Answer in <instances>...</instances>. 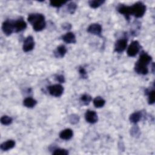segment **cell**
I'll use <instances>...</instances> for the list:
<instances>
[{"mask_svg":"<svg viewBox=\"0 0 155 155\" xmlns=\"http://www.w3.org/2000/svg\"><path fill=\"white\" fill-rule=\"evenodd\" d=\"M15 145V142L13 140H8L1 143L0 148L3 151H7L13 148Z\"/></svg>","mask_w":155,"mask_h":155,"instance_id":"15","label":"cell"},{"mask_svg":"<svg viewBox=\"0 0 155 155\" xmlns=\"http://www.w3.org/2000/svg\"><path fill=\"white\" fill-rule=\"evenodd\" d=\"M62 28L64 30H70L71 28V25L69 23H64L62 25Z\"/></svg>","mask_w":155,"mask_h":155,"instance_id":"30","label":"cell"},{"mask_svg":"<svg viewBox=\"0 0 155 155\" xmlns=\"http://www.w3.org/2000/svg\"><path fill=\"white\" fill-rule=\"evenodd\" d=\"M105 2L104 0H91L88 1L89 5L93 8H96L100 7Z\"/></svg>","mask_w":155,"mask_h":155,"instance_id":"20","label":"cell"},{"mask_svg":"<svg viewBox=\"0 0 155 155\" xmlns=\"http://www.w3.org/2000/svg\"><path fill=\"white\" fill-rule=\"evenodd\" d=\"M2 29L5 35L10 36L13 31H15L14 22L8 20L4 21L2 25Z\"/></svg>","mask_w":155,"mask_h":155,"instance_id":"6","label":"cell"},{"mask_svg":"<svg viewBox=\"0 0 155 155\" xmlns=\"http://www.w3.org/2000/svg\"><path fill=\"white\" fill-rule=\"evenodd\" d=\"M68 154V151L67 150L62 149V148L55 149L53 152V154H56V155H67Z\"/></svg>","mask_w":155,"mask_h":155,"instance_id":"24","label":"cell"},{"mask_svg":"<svg viewBox=\"0 0 155 155\" xmlns=\"http://www.w3.org/2000/svg\"><path fill=\"white\" fill-rule=\"evenodd\" d=\"M66 53H67L66 47L64 45H62L57 47V48L54 52V54L56 58H62L65 56Z\"/></svg>","mask_w":155,"mask_h":155,"instance_id":"16","label":"cell"},{"mask_svg":"<svg viewBox=\"0 0 155 155\" xmlns=\"http://www.w3.org/2000/svg\"><path fill=\"white\" fill-rule=\"evenodd\" d=\"M35 47V41L31 36H28L24 41L23 44V50L25 52H28L33 49Z\"/></svg>","mask_w":155,"mask_h":155,"instance_id":"7","label":"cell"},{"mask_svg":"<svg viewBox=\"0 0 155 155\" xmlns=\"http://www.w3.org/2000/svg\"><path fill=\"white\" fill-rule=\"evenodd\" d=\"M28 21L33 25V29L36 31L42 30L46 25L45 17L40 13L30 14L27 18Z\"/></svg>","mask_w":155,"mask_h":155,"instance_id":"2","label":"cell"},{"mask_svg":"<svg viewBox=\"0 0 155 155\" xmlns=\"http://www.w3.org/2000/svg\"><path fill=\"white\" fill-rule=\"evenodd\" d=\"M117 11L120 14L124 15L127 20H128L130 19V16L131 15L130 6H127V5H125L124 4H121L117 7Z\"/></svg>","mask_w":155,"mask_h":155,"instance_id":"11","label":"cell"},{"mask_svg":"<svg viewBox=\"0 0 155 155\" xmlns=\"http://www.w3.org/2000/svg\"><path fill=\"white\" fill-rule=\"evenodd\" d=\"M91 97L87 94H84L81 97V101L85 105H88L91 102Z\"/></svg>","mask_w":155,"mask_h":155,"instance_id":"22","label":"cell"},{"mask_svg":"<svg viewBox=\"0 0 155 155\" xmlns=\"http://www.w3.org/2000/svg\"><path fill=\"white\" fill-rule=\"evenodd\" d=\"M85 118L86 121L90 124H94L98 119L97 113L93 110H87L85 114Z\"/></svg>","mask_w":155,"mask_h":155,"instance_id":"9","label":"cell"},{"mask_svg":"<svg viewBox=\"0 0 155 155\" xmlns=\"http://www.w3.org/2000/svg\"><path fill=\"white\" fill-rule=\"evenodd\" d=\"M140 50V45L138 41H133L127 49V54L130 57L135 56Z\"/></svg>","mask_w":155,"mask_h":155,"instance_id":"5","label":"cell"},{"mask_svg":"<svg viewBox=\"0 0 155 155\" xmlns=\"http://www.w3.org/2000/svg\"><path fill=\"white\" fill-rule=\"evenodd\" d=\"M14 22V28L15 32H19L27 27V24L26 22L22 20V19H18L17 21H15Z\"/></svg>","mask_w":155,"mask_h":155,"instance_id":"12","label":"cell"},{"mask_svg":"<svg viewBox=\"0 0 155 155\" xmlns=\"http://www.w3.org/2000/svg\"><path fill=\"white\" fill-rule=\"evenodd\" d=\"M87 31L91 34L101 36L102 33V27L100 24L97 23L91 24L87 28Z\"/></svg>","mask_w":155,"mask_h":155,"instance_id":"10","label":"cell"},{"mask_svg":"<svg viewBox=\"0 0 155 155\" xmlns=\"http://www.w3.org/2000/svg\"><path fill=\"white\" fill-rule=\"evenodd\" d=\"M151 60V56H150L148 53L142 51L140 54L138 61L135 64V71L140 74H147L148 73V65Z\"/></svg>","mask_w":155,"mask_h":155,"instance_id":"1","label":"cell"},{"mask_svg":"<svg viewBox=\"0 0 155 155\" xmlns=\"http://www.w3.org/2000/svg\"><path fill=\"white\" fill-rule=\"evenodd\" d=\"M79 120V118L78 116L75 115V114L71 115L69 119L70 122L71 124H76L77 122H78Z\"/></svg>","mask_w":155,"mask_h":155,"instance_id":"27","label":"cell"},{"mask_svg":"<svg viewBox=\"0 0 155 155\" xmlns=\"http://www.w3.org/2000/svg\"><path fill=\"white\" fill-rule=\"evenodd\" d=\"M142 117V114L140 111H137L132 113L130 116V120L133 124L138 122Z\"/></svg>","mask_w":155,"mask_h":155,"instance_id":"18","label":"cell"},{"mask_svg":"<svg viewBox=\"0 0 155 155\" xmlns=\"http://www.w3.org/2000/svg\"><path fill=\"white\" fill-rule=\"evenodd\" d=\"M148 101L149 104H153L154 103V90H152L148 91Z\"/></svg>","mask_w":155,"mask_h":155,"instance_id":"25","label":"cell"},{"mask_svg":"<svg viewBox=\"0 0 155 155\" xmlns=\"http://www.w3.org/2000/svg\"><path fill=\"white\" fill-rule=\"evenodd\" d=\"M146 11V6L142 2H137L130 6V14L136 18L142 17Z\"/></svg>","mask_w":155,"mask_h":155,"instance_id":"3","label":"cell"},{"mask_svg":"<svg viewBox=\"0 0 155 155\" xmlns=\"http://www.w3.org/2000/svg\"><path fill=\"white\" fill-rule=\"evenodd\" d=\"M48 90L49 93L55 97H59L61 96L64 91L63 87L60 84H54L50 85L48 87Z\"/></svg>","mask_w":155,"mask_h":155,"instance_id":"4","label":"cell"},{"mask_svg":"<svg viewBox=\"0 0 155 155\" xmlns=\"http://www.w3.org/2000/svg\"><path fill=\"white\" fill-rule=\"evenodd\" d=\"M127 45V39L126 38H122L117 40L114 45V50L117 53L123 52Z\"/></svg>","mask_w":155,"mask_h":155,"instance_id":"8","label":"cell"},{"mask_svg":"<svg viewBox=\"0 0 155 155\" xmlns=\"http://www.w3.org/2000/svg\"><path fill=\"white\" fill-rule=\"evenodd\" d=\"M23 104L27 108H32L36 105L37 101L32 97H27L24 100Z\"/></svg>","mask_w":155,"mask_h":155,"instance_id":"17","label":"cell"},{"mask_svg":"<svg viewBox=\"0 0 155 155\" xmlns=\"http://www.w3.org/2000/svg\"><path fill=\"white\" fill-rule=\"evenodd\" d=\"M67 1H51L50 2V4L51 6L54 7H60L62 5L65 4Z\"/></svg>","mask_w":155,"mask_h":155,"instance_id":"26","label":"cell"},{"mask_svg":"<svg viewBox=\"0 0 155 155\" xmlns=\"http://www.w3.org/2000/svg\"><path fill=\"white\" fill-rule=\"evenodd\" d=\"M79 74L81 75V76L82 78H87V71L86 70H85V68L84 67H79Z\"/></svg>","mask_w":155,"mask_h":155,"instance_id":"28","label":"cell"},{"mask_svg":"<svg viewBox=\"0 0 155 155\" xmlns=\"http://www.w3.org/2000/svg\"><path fill=\"white\" fill-rule=\"evenodd\" d=\"M12 118L8 116H3L1 118V122L4 125H8L12 122Z\"/></svg>","mask_w":155,"mask_h":155,"instance_id":"21","label":"cell"},{"mask_svg":"<svg viewBox=\"0 0 155 155\" xmlns=\"http://www.w3.org/2000/svg\"><path fill=\"white\" fill-rule=\"evenodd\" d=\"M62 40L67 44H74L76 42L75 35L72 32H68L62 37Z\"/></svg>","mask_w":155,"mask_h":155,"instance_id":"13","label":"cell"},{"mask_svg":"<svg viewBox=\"0 0 155 155\" xmlns=\"http://www.w3.org/2000/svg\"><path fill=\"white\" fill-rule=\"evenodd\" d=\"M73 135V132L71 129L67 128L62 130L59 133V137L61 139L64 140H69L70 139Z\"/></svg>","mask_w":155,"mask_h":155,"instance_id":"14","label":"cell"},{"mask_svg":"<svg viewBox=\"0 0 155 155\" xmlns=\"http://www.w3.org/2000/svg\"><path fill=\"white\" fill-rule=\"evenodd\" d=\"M56 80L61 83H64L65 82V78L62 75H57L56 76Z\"/></svg>","mask_w":155,"mask_h":155,"instance_id":"29","label":"cell"},{"mask_svg":"<svg viewBox=\"0 0 155 155\" xmlns=\"http://www.w3.org/2000/svg\"><path fill=\"white\" fill-rule=\"evenodd\" d=\"M67 10L70 14H73L77 8V5L74 2H71L67 5Z\"/></svg>","mask_w":155,"mask_h":155,"instance_id":"23","label":"cell"},{"mask_svg":"<svg viewBox=\"0 0 155 155\" xmlns=\"http://www.w3.org/2000/svg\"><path fill=\"white\" fill-rule=\"evenodd\" d=\"M105 101L101 97L97 96L93 99V105L96 108H101L104 106Z\"/></svg>","mask_w":155,"mask_h":155,"instance_id":"19","label":"cell"}]
</instances>
